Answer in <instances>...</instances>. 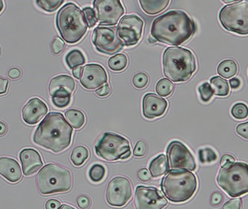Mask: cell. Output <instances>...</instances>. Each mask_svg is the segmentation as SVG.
Masks as SVG:
<instances>
[{
	"label": "cell",
	"mask_w": 248,
	"mask_h": 209,
	"mask_svg": "<svg viewBox=\"0 0 248 209\" xmlns=\"http://www.w3.org/2000/svg\"><path fill=\"white\" fill-rule=\"evenodd\" d=\"M196 29L195 22L185 12L172 10L155 19L151 36L162 43L177 46L189 40Z\"/></svg>",
	"instance_id": "1"
},
{
	"label": "cell",
	"mask_w": 248,
	"mask_h": 209,
	"mask_svg": "<svg viewBox=\"0 0 248 209\" xmlns=\"http://www.w3.org/2000/svg\"><path fill=\"white\" fill-rule=\"evenodd\" d=\"M73 129L61 113H49L40 123L33 135L38 145L54 153L63 151L69 147Z\"/></svg>",
	"instance_id": "2"
},
{
	"label": "cell",
	"mask_w": 248,
	"mask_h": 209,
	"mask_svg": "<svg viewBox=\"0 0 248 209\" xmlns=\"http://www.w3.org/2000/svg\"><path fill=\"white\" fill-rule=\"evenodd\" d=\"M196 61L189 49L180 47L168 48L163 52V74L173 82H185L196 71Z\"/></svg>",
	"instance_id": "3"
},
{
	"label": "cell",
	"mask_w": 248,
	"mask_h": 209,
	"mask_svg": "<svg viewBox=\"0 0 248 209\" xmlns=\"http://www.w3.org/2000/svg\"><path fill=\"white\" fill-rule=\"evenodd\" d=\"M198 188L196 177L185 169H173L162 179L161 188L165 196L173 203L190 199Z\"/></svg>",
	"instance_id": "4"
},
{
	"label": "cell",
	"mask_w": 248,
	"mask_h": 209,
	"mask_svg": "<svg viewBox=\"0 0 248 209\" xmlns=\"http://www.w3.org/2000/svg\"><path fill=\"white\" fill-rule=\"evenodd\" d=\"M56 25L64 41L69 44L79 42L87 32V21L83 11L74 3H67L58 11Z\"/></svg>",
	"instance_id": "5"
},
{
	"label": "cell",
	"mask_w": 248,
	"mask_h": 209,
	"mask_svg": "<svg viewBox=\"0 0 248 209\" xmlns=\"http://www.w3.org/2000/svg\"><path fill=\"white\" fill-rule=\"evenodd\" d=\"M38 189L43 195L68 192L72 187L69 170L55 163L44 166L36 177Z\"/></svg>",
	"instance_id": "6"
},
{
	"label": "cell",
	"mask_w": 248,
	"mask_h": 209,
	"mask_svg": "<svg viewBox=\"0 0 248 209\" xmlns=\"http://www.w3.org/2000/svg\"><path fill=\"white\" fill-rule=\"evenodd\" d=\"M217 183L232 198H237L248 193V164L235 162L221 168Z\"/></svg>",
	"instance_id": "7"
},
{
	"label": "cell",
	"mask_w": 248,
	"mask_h": 209,
	"mask_svg": "<svg viewBox=\"0 0 248 209\" xmlns=\"http://www.w3.org/2000/svg\"><path fill=\"white\" fill-rule=\"evenodd\" d=\"M219 20L226 30L240 35L248 34V1H235L224 6Z\"/></svg>",
	"instance_id": "8"
},
{
	"label": "cell",
	"mask_w": 248,
	"mask_h": 209,
	"mask_svg": "<svg viewBox=\"0 0 248 209\" xmlns=\"http://www.w3.org/2000/svg\"><path fill=\"white\" fill-rule=\"evenodd\" d=\"M129 150V142L115 133H104L95 145L97 156L108 161L122 159V156Z\"/></svg>",
	"instance_id": "9"
},
{
	"label": "cell",
	"mask_w": 248,
	"mask_h": 209,
	"mask_svg": "<svg viewBox=\"0 0 248 209\" xmlns=\"http://www.w3.org/2000/svg\"><path fill=\"white\" fill-rule=\"evenodd\" d=\"M93 42L97 51L113 55L123 49V42L117 34V28L98 26L93 32Z\"/></svg>",
	"instance_id": "10"
},
{
	"label": "cell",
	"mask_w": 248,
	"mask_h": 209,
	"mask_svg": "<svg viewBox=\"0 0 248 209\" xmlns=\"http://www.w3.org/2000/svg\"><path fill=\"white\" fill-rule=\"evenodd\" d=\"M144 22L136 15L124 16L119 22L117 34L124 46L137 45L142 35Z\"/></svg>",
	"instance_id": "11"
},
{
	"label": "cell",
	"mask_w": 248,
	"mask_h": 209,
	"mask_svg": "<svg viewBox=\"0 0 248 209\" xmlns=\"http://www.w3.org/2000/svg\"><path fill=\"white\" fill-rule=\"evenodd\" d=\"M169 166L172 169L195 171L197 165L195 158L186 145L179 141H173L167 148Z\"/></svg>",
	"instance_id": "12"
},
{
	"label": "cell",
	"mask_w": 248,
	"mask_h": 209,
	"mask_svg": "<svg viewBox=\"0 0 248 209\" xmlns=\"http://www.w3.org/2000/svg\"><path fill=\"white\" fill-rule=\"evenodd\" d=\"M132 196L131 182L124 177L113 178L108 186L106 200L109 205L115 207L125 206Z\"/></svg>",
	"instance_id": "13"
},
{
	"label": "cell",
	"mask_w": 248,
	"mask_h": 209,
	"mask_svg": "<svg viewBox=\"0 0 248 209\" xmlns=\"http://www.w3.org/2000/svg\"><path fill=\"white\" fill-rule=\"evenodd\" d=\"M97 20L108 26L117 24L124 14V8L119 0H95L93 2Z\"/></svg>",
	"instance_id": "14"
},
{
	"label": "cell",
	"mask_w": 248,
	"mask_h": 209,
	"mask_svg": "<svg viewBox=\"0 0 248 209\" xmlns=\"http://www.w3.org/2000/svg\"><path fill=\"white\" fill-rule=\"evenodd\" d=\"M167 204V200L157 188L144 186L136 188V209H163Z\"/></svg>",
	"instance_id": "15"
},
{
	"label": "cell",
	"mask_w": 248,
	"mask_h": 209,
	"mask_svg": "<svg viewBox=\"0 0 248 209\" xmlns=\"http://www.w3.org/2000/svg\"><path fill=\"white\" fill-rule=\"evenodd\" d=\"M107 81V73L101 65L88 64L82 68L80 82L87 90H96Z\"/></svg>",
	"instance_id": "16"
},
{
	"label": "cell",
	"mask_w": 248,
	"mask_h": 209,
	"mask_svg": "<svg viewBox=\"0 0 248 209\" xmlns=\"http://www.w3.org/2000/svg\"><path fill=\"white\" fill-rule=\"evenodd\" d=\"M48 112L45 102L40 99L32 98L25 105L22 111L23 119L29 125H34L41 121Z\"/></svg>",
	"instance_id": "17"
},
{
	"label": "cell",
	"mask_w": 248,
	"mask_h": 209,
	"mask_svg": "<svg viewBox=\"0 0 248 209\" xmlns=\"http://www.w3.org/2000/svg\"><path fill=\"white\" fill-rule=\"evenodd\" d=\"M167 108V101L153 93L145 95L143 98V115L149 119L162 116Z\"/></svg>",
	"instance_id": "18"
},
{
	"label": "cell",
	"mask_w": 248,
	"mask_h": 209,
	"mask_svg": "<svg viewBox=\"0 0 248 209\" xmlns=\"http://www.w3.org/2000/svg\"><path fill=\"white\" fill-rule=\"evenodd\" d=\"M76 82L72 77L61 75L52 79L49 84V95L53 97H69L75 90Z\"/></svg>",
	"instance_id": "19"
},
{
	"label": "cell",
	"mask_w": 248,
	"mask_h": 209,
	"mask_svg": "<svg viewBox=\"0 0 248 209\" xmlns=\"http://www.w3.org/2000/svg\"><path fill=\"white\" fill-rule=\"evenodd\" d=\"M23 172L26 176H30L36 173L43 166L42 157L39 152L34 149L26 148L20 153Z\"/></svg>",
	"instance_id": "20"
},
{
	"label": "cell",
	"mask_w": 248,
	"mask_h": 209,
	"mask_svg": "<svg viewBox=\"0 0 248 209\" xmlns=\"http://www.w3.org/2000/svg\"><path fill=\"white\" fill-rule=\"evenodd\" d=\"M0 175L9 182L13 183L19 182L22 178L21 168L15 159L0 158Z\"/></svg>",
	"instance_id": "21"
},
{
	"label": "cell",
	"mask_w": 248,
	"mask_h": 209,
	"mask_svg": "<svg viewBox=\"0 0 248 209\" xmlns=\"http://www.w3.org/2000/svg\"><path fill=\"white\" fill-rule=\"evenodd\" d=\"M149 169L153 177H158L167 173L169 169L167 157L163 154L159 155L150 162Z\"/></svg>",
	"instance_id": "22"
},
{
	"label": "cell",
	"mask_w": 248,
	"mask_h": 209,
	"mask_svg": "<svg viewBox=\"0 0 248 209\" xmlns=\"http://www.w3.org/2000/svg\"><path fill=\"white\" fill-rule=\"evenodd\" d=\"M144 13L149 15H156L161 13L169 5V0H140L139 1Z\"/></svg>",
	"instance_id": "23"
},
{
	"label": "cell",
	"mask_w": 248,
	"mask_h": 209,
	"mask_svg": "<svg viewBox=\"0 0 248 209\" xmlns=\"http://www.w3.org/2000/svg\"><path fill=\"white\" fill-rule=\"evenodd\" d=\"M65 118L67 122L72 128L80 129L84 126L85 123V115L77 109H69L65 112Z\"/></svg>",
	"instance_id": "24"
},
{
	"label": "cell",
	"mask_w": 248,
	"mask_h": 209,
	"mask_svg": "<svg viewBox=\"0 0 248 209\" xmlns=\"http://www.w3.org/2000/svg\"><path fill=\"white\" fill-rule=\"evenodd\" d=\"M237 70L238 67L235 61L228 59L220 63L217 68V72L224 78L230 79L237 74Z\"/></svg>",
	"instance_id": "25"
},
{
	"label": "cell",
	"mask_w": 248,
	"mask_h": 209,
	"mask_svg": "<svg viewBox=\"0 0 248 209\" xmlns=\"http://www.w3.org/2000/svg\"><path fill=\"white\" fill-rule=\"evenodd\" d=\"M211 85L214 95L224 97L230 93V87L228 82L221 77H214L211 78Z\"/></svg>",
	"instance_id": "26"
},
{
	"label": "cell",
	"mask_w": 248,
	"mask_h": 209,
	"mask_svg": "<svg viewBox=\"0 0 248 209\" xmlns=\"http://www.w3.org/2000/svg\"><path fill=\"white\" fill-rule=\"evenodd\" d=\"M65 62L71 69L81 66L85 64L86 59L84 54L78 49H73L67 54Z\"/></svg>",
	"instance_id": "27"
},
{
	"label": "cell",
	"mask_w": 248,
	"mask_h": 209,
	"mask_svg": "<svg viewBox=\"0 0 248 209\" xmlns=\"http://www.w3.org/2000/svg\"><path fill=\"white\" fill-rule=\"evenodd\" d=\"M90 156L89 150L84 146H77L71 153V160L76 166H80L84 164V162Z\"/></svg>",
	"instance_id": "28"
},
{
	"label": "cell",
	"mask_w": 248,
	"mask_h": 209,
	"mask_svg": "<svg viewBox=\"0 0 248 209\" xmlns=\"http://www.w3.org/2000/svg\"><path fill=\"white\" fill-rule=\"evenodd\" d=\"M128 65V58L123 53L117 54L111 57L108 61V66L112 71H122L125 69Z\"/></svg>",
	"instance_id": "29"
},
{
	"label": "cell",
	"mask_w": 248,
	"mask_h": 209,
	"mask_svg": "<svg viewBox=\"0 0 248 209\" xmlns=\"http://www.w3.org/2000/svg\"><path fill=\"white\" fill-rule=\"evenodd\" d=\"M173 84L167 79H162L156 84V93L162 97L170 96L173 91Z\"/></svg>",
	"instance_id": "30"
},
{
	"label": "cell",
	"mask_w": 248,
	"mask_h": 209,
	"mask_svg": "<svg viewBox=\"0 0 248 209\" xmlns=\"http://www.w3.org/2000/svg\"><path fill=\"white\" fill-rule=\"evenodd\" d=\"M106 173V168L103 165L96 163L90 168L89 176L93 182H99L104 179Z\"/></svg>",
	"instance_id": "31"
},
{
	"label": "cell",
	"mask_w": 248,
	"mask_h": 209,
	"mask_svg": "<svg viewBox=\"0 0 248 209\" xmlns=\"http://www.w3.org/2000/svg\"><path fill=\"white\" fill-rule=\"evenodd\" d=\"M40 8L48 13H52L58 10L64 3L63 0H37L36 1Z\"/></svg>",
	"instance_id": "32"
},
{
	"label": "cell",
	"mask_w": 248,
	"mask_h": 209,
	"mask_svg": "<svg viewBox=\"0 0 248 209\" xmlns=\"http://www.w3.org/2000/svg\"><path fill=\"white\" fill-rule=\"evenodd\" d=\"M199 160L202 163H211L217 160V154L211 147H205L199 150Z\"/></svg>",
	"instance_id": "33"
},
{
	"label": "cell",
	"mask_w": 248,
	"mask_h": 209,
	"mask_svg": "<svg viewBox=\"0 0 248 209\" xmlns=\"http://www.w3.org/2000/svg\"><path fill=\"white\" fill-rule=\"evenodd\" d=\"M231 113L236 119H245L248 116V107L245 103H237L232 108Z\"/></svg>",
	"instance_id": "34"
},
{
	"label": "cell",
	"mask_w": 248,
	"mask_h": 209,
	"mask_svg": "<svg viewBox=\"0 0 248 209\" xmlns=\"http://www.w3.org/2000/svg\"><path fill=\"white\" fill-rule=\"evenodd\" d=\"M198 91H199L201 100H202V101L205 102V103L209 101L214 94L212 87L208 82H205L201 84L199 89H198Z\"/></svg>",
	"instance_id": "35"
},
{
	"label": "cell",
	"mask_w": 248,
	"mask_h": 209,
	"mask_svg": "<svg viewBox=\"0 0 248 209\" xmlns=\"http://www.w3.org/2000/svg\"><path fill=\"white\" fill-rule=\"evenodd\" d=\"M83 13H84L86 21H87L89 27H94V26L97 24V21L95 11H94V9L90 7H84V8L83 9Z\"/></svg>",
	"instance_id": "36"
},
{
	"label": "cell",
	"mask_w": 248,
	"mask_h": 209,
	"mask_svg": "<svg viewBox=\"0 0 248 209\" xmlns=\"http://www.w3.org/2000/svg\"><path fill=\"white\" fill-rule=\"evenodd\" d=\"M132 82L136 88H144L149 83L148 76L144 73H138L133 77Z\"/></svg>",
	"instance_id": "37"
},
{
	"label": "cell",
	"mask_w": 248,
	"mask_h": 209,
	"mask_svg": "<svg viewBox=\"0 0 248 209\" xmlns=\"http://www.w3.org/2000/svg\"><path fill=\"white\" fill-rule=\"evenodd\" d=\"M64 48L65 42L58 36L55 38L51 43V50L54 55H59L63 51Z\"/></svg>",
	"instance_id": "38"
},
{
	"label": "cell",
	"mask_w": 248,
	"mask_h": 209,
	"mask_svg": "<svg viewBox=\"0 0 248 209\" xmlns=\"http://www.w3.org/2000/svg\"><path fill=\"white\" fill-rule=\"evenodd\" d=\"M147 145L142 140L137 142L134 148V156L136 157H143L147 153Z\"/></svg>",
	"instance_id": "39"
},
{
	"label": "cell",
	"mask_w": 248,
	"mask_h": 209,
	"mask_svg": "<svg viewBox=\"0 0 248 209\" xmlns=\"http://www.w3.org/2000/svg\"><path fill=\"white\" fill-rule=\"evenodd\" d=\"M52 101L57 108H65L71 103V96L69 97H53Z\"/></svg>",
	"instance_id": "40"
},
{
	"label": "cell",
	"mask_w": 248,
	"mask_h": 209,
	"mask_svg": "<svg viewBox=\"0 0 248 209\" xmlns=\"http://www.w3.org/2000/svg\"><path fill=\"white\" fill-rule=\"evenodd\" d=\"M222 209H242V201L240 199H232L224 204Z\"/></svg>",
	"instance_id": "41"
},
{
	"label": "cell",
	"mask_w": 248,
	"mask_h": 209,
	"mask_svg": "<svg viewBox=\"0 0 248 209\" xmlns=\"http://www.w3.org/2000/svg\"><path fill=\"white\" fill-rule=\"evenodd\" d=\"M236 131L240 137L248 140V121L243 124H239L236 128Z\"/></svg>",
	"instance_id": "42"
},
{
	"label": "cell",
	"mask_w": 248,
	"mask_h": 209,
	"mask_svg": "<svg viewBox=\"0 0 248 209\" xmlns=\"http://www.w3.org/2000/svg\"><path fill=\"white\" fill-rule=\"evenodd\" d=\"M223 201H224V196L221 193L215 192L211 195V204L214 207H218V206L221 205Z\"/></svg>",
	"instance_id": "43"
},
{
	"label": "cell",
	"mask_w": 248,
	"mask_h": 209,
	"mask_svg": "<svg viewBox=\"0 0 248 209\" xmlns=\"http://www.w3.org/2000/svg\"><path fill=\"white\" fill-rule=\"evenodd\" d=\"M77 204L78 207L81 209H87L90 208L91 205V201L90 198L85 195H81L77 199Z\"/></svg>",
	"instance_id": "44"
},
{
	"label": "cell",
	"mask_w": 248,
	"mask_h": 209,
	"mask_svg": "<svg viewBox=\"0 0 248 209\" xmlns=\"http://www.w3.org/2000/svg\"><path fill=\"white\" fill-rule=\"evenodd\" d=\"M138 178L140 179V180H141V182H148L150 179H152V175L151 173H150L148 170L145 168L144 169H140L138 172Z\"/></svg>",
	"instance_id": "45"
},
{
	"label": "cell",
	"mask_w": 248,
	"mask_h": 209,
	"mask_svg": "<svg viewBox=\"0 0 248 209\" xmlns=\"http://www.w3.org/2000/svg\"><path fill=\"white\" fill-rule=\"evenodd\" d=\"M235 163V159L231 155L226 154L221 157V168L226 167V166H230Z\"/></svg>",
	"instance_id": "46"
},
{
	"label": "cell",
	"mask_w": 248,
	"mask_h": 209,
	"mask_svg": "<svg viewBox=\"0 0 248 209\" xmlns=\"http://www.w3.org/2000/svg\"><path fill=\"white\" fill-rule=\"evenodd\" d=\"M110 92H111V88H110V85L106 84L96 91V94L99 97H106L110 94Z\"/></svg>",
	"instance_id": "47"
},
{
	"label": "cell",
	"mask_w": 248,
	"mask_h": 209,
	"mask_svg": "<svg viewBox=\"0 0 248 209\" xmlns=\"http://www.w3.org/2000/svg\"><path fill=\"white\" fill-rule=\"evenodd\" d=\"M61 207V203L58 200L50 199L46 203V209H59Z\"/></svg>",
	"instance_id": "48"
},
{
	"label": "cell",
	"mask_w": 248,
	"mask_h": 209,
	"mask_svg": "<svg viewBox=\"0 0 248 209\" xmlns=\"http://www.w3.org/2000/svg\"><path fill=\"white\" fill-rule=\"evenodd\" d=\"M22 73L19 68H13L8 71V77L12 80H17L21 76Z\"/></svg>",
	"instance_id": "49"
},
{
	"label": "cell",
	"mask_w": 248,
	"mask_h": 209,
	"mask_svg": "<svg viewBox=\"0 0 248 209\" xmlns=\"http://www.w3.org/2000/svg\"><path fill=\"white\" fill-rule=\"evenodd\" d=\"M8 84V80L0 77V95L7 93Z\"/></svg>",
	"instance_id": "50"
},
{
	"label": "cell",
	"mask_w": 248,
	"mask_h": 209,
	"mask_svg": "<svg viewBox=\"0 0 248 209\" xmlns=\"http://www.w3.org/2000/svg\"><path fill=\"white\" fill-rule=\"evenodd\" d=\"M230 86H231L232 88V89H237L238 87H240V81L239 79L237 78H233L230 81Z\"/></svg>",
	"instance_id": "51"
},
{
	"label": "cell",
	"mask_w": 248,
	"mask_h": 209,
	"mask_svg": "<svg viewBox=\"0 0 248 209\" xmlns=\"http://www.w3.org/2000/svg\"><path fill=\"white\" fill-rule=\"evenodd\" d=\"M82 68L81 66L77 67V68L73 69V74H74V77L77 79L81 78V72H82Z\"/></svg>",
	"instance_id": "52"
},
{
	"label": "cell",
	"mask_w": 248,
	"mask_h": 209,
	"mask_svg": "<svg viewBox=\"0 0 248 209\" xmlns=\"http://www.w3.org/2000/svg\"><path fill=\"white\" fill-rule=\"evenodd\" d=\"M7 127L4 123L0 121V136L4 135L7 133Z\"/></svg>",
	"instance_id": "53"
},
{
	"label": "cell",
	"mask_w": 248,
	"mask_h": 209,
	"mask_svg": "<svg viewBox=\"0 0 248 209\" xmlns=\"http://www.w3.org/2000/svg\"><path fill=\"white\" fill-rule=\"evenodd\" d=\"M130 156H131V150H129V151L127 152V153H125V154L123 155V156H122V160H124V159H128V158L130 157Z\"/></svg>",
	"instance_id": "54"
},
{
	"label": "cell",
	"mask_w": 248,
	"mask_h": 209,
	"mask_svg": "<svg viewBox=\"0 0 248 209\" xmlns=\"http://www.w3.org/2000/svg\"><path fill=\"white\" fill-rule=\"evenodd\" d=\"M59 209H76L75 208H74V207H71V206L68 205H62L61 206V208Z\"/></svg>",
	"instance_id": "55"
},
{
	"label": "cell",
	"mask_w": 248,
	"mask_h": 209,
	"mask_svg": "<svg viewBox=\"0 0 248 209\" xmlns=\"http://www.w3.org/2000/svg\"><path fill=\"white\" fill-rule=\"evenodd\" d=\"M3 9H4V1L0 0V13L2 11Z\"/></svg>",
	"instance_id": "56"
},
{
	"label": "cell",
	"mask_w": 248,
	"mask_h": 209,
	"mask_svg": "<svg viewBox=\"0 0 248 209\" xmlns=\"http://www.w3.org/2000/svg\"><path fill=\"white\" fill-rule=\"evenodd\" d=\"M149 42H150V43H155V42H157V40H156V39H155V38H153V39H152V36H150V37H149Z\"/></svg>",
	"instance_id": "57"
}]
</instances>
